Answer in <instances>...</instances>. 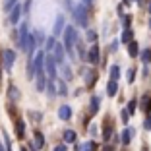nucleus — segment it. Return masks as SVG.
I'll use <instances>...</instances> for the list:
<instances>
[{"label": "nucleus", "mask_w": 151, "mask_h": 151, "mask_svg": "<svg viewBox=\"0 0 151 151\" xmlns=\"http://www.w3.org/2000/svg\"><path fill=\"white\" fill-rule=\"evenodd\" d=\"M70 10H72V16H74L76 23H78V25H81V27H87L89 16H87V10H85V6H81V4L70 6Z\"/></svg>", "instance_id": "obj_1"}, {"label": "nucleus", "mask_w": 151, "mask_h": 151, "mask_svg": "<svg viewBox=\"0 0 151 151\" xmlns=\"http://www.w3.org/2000/svg\"><path fill=\"white\" fill-rule=\"evenodd\" d=\"M76 43H78V33H76V29L72 25H68L66 29H64V47H66L68 52H72Z\"/></svg>", "instance_id": "obj_2"}, {"label": "nucleus", "mask_w": 151, "mask_h": 151, "mask_svg": "<svg viewBox=\"0 0 151 151\" xmlns=\"http://www.w3.org/2000/svg\"><path fill=\"white\" fill-rule=\"evenodd\" d=\"M14 60H16V52H14V50H8V49L2 50V66H4L6 70H12Z\"/></svg>", "instance_id": "obj_3"}, {"label": "nucleus", "mask_w": 151, "mask_h": 151, "mask_svg": "<svg viewBox=\"0 0 151 151\" xmlns=\"http://www.w3.org/2000/svg\"><path fill=\"white\" fill-rule=\"evenodd\" d=\"M45 66H47V72H49L50 80H56V60H54L52 54H49V56L45 58Z\"/></svg>", "instance_id": "obj_4"}, {"label": "nucleus", "mask_w": 151, "mask_h": 151, "mask_svg": "<svg viewBox=\"0 0 151 151\" xmlns=\"http://www.w3.org/2000/svg\"><path fill=\"white\" fill-rule=\"evenodd\" d=\"M43 64H45V52H43V50H39L37 56H35V62H33V70H35L37 76H43V68H45Z\"/></svg>", "instance_id": "obj_5"}, {"label": "nucleus", "mask_w": 151, "mask_h": 151, "mask_svg": "<svg viewBox=\"0 0 151 151\" xmlns=\"http://www.w3.org/2000/svg\"><path fill=\"white\" fill-rule=\"evenodd\" d=\"M64 49H66L64 45L56 43V47H54V50L50 52V54L54 56V60H56V62H62V60H64Z\"/></svg>", "instance_id": "obj_6"}, {"label": "nucleus", "mask_w": 151, "mask_h": 151, "mask_svg": "<svg viewBox=\"0 0 151 151\" xmlns=\"http://www.w3.org/2000/svg\"><path fill=\"white\" fill-rule=\"evenodd\" d=\"M87 60L91 64H97L99 62V47L97 45H93L91 49H89V52H87Z\"/></svg>", "instance_id": "obj_7"}, {"label": "nucleus", "mask_w": 151, "mask_h": 151, "mask_svg": "<svg viewBox=\"0 0 151 151\" xmlns=\"http://www.w3.org/2000/svg\"><path fill=\"white\" fill-rule=\"evenodd\" d=\"M22 12H23V8L18 4L16 8L12 10V12H10V23H18V22H19V16H22Z\"/></svg>", "instance_id": "obj_8"}, {"label": "nucleus", "mask_w": 151, "mask_h": 151, "mask_svg": "<svg viewBox=\"0 0 151 151\" xmlns=\"http://www.w3.org/2000/svg\"><path fill=\"white\" fill-rule=\"evenodd\" d=\"M142 111L149 116V112H151V95H143V99H142Z\"/></svg>", "instance_id": "obj_9"}, {"label": "nucleus", "mask_w": 151, "mask_h": 151, "mask_svg": "<svg viewBox=\"0 0 151 151\" xmlns=\"http://www.w3.org/2000/svg\"><path fill=\"white\" fill-rule=\"evenodd\" d=\"M45 145V138H43V134L41 132H35V139H33V149H41V147Z\"/></svg>", "instance_id": "obj_10"}, {"label": "nucleus", "mask_w": 151, "mask_h": 151, "mask_svg": "<svg viewBox=\"0 0 151 151\" xmlns=\"http://www.w3.org/2000/svg\"><path fill=\"white\" fill-rule=\"evenodd\" d=\"M62 29H64V18H62V16H58L56 23H54V31H52V35H60V33H62Z\"/></svg>", "instance_id": "obj_11"}, {"label": "nucleus", "mask_w": 151, "mask_h": 151, "mask_svg": "<svg viewBox=\"0 0 151 151\" xmlns=\"http://www.w3.org/2000/svg\"><path fill=\"white\" fill-rule=\"evenodd\" d=\"M128 54H130L132 58L139 54V47H138V43H136V41H132V43L128 45Z\"/></svg>", "instance_id": "obj_12"}, {"label": "nucleus", "mask_w": 151, "mask_h": 151, "mask_svg": "<svg viewBox=\"0 0 151 151\" xmlns=\"http://www.w3.org/2000/svg\"><path fill=\"white\" fill-rule=\"evenodd\" d=\"M116 91H118V83H116V81H109V85H107V93L111 95V97H114L116 95Z\"/></svg>", "instance_id": "obj_13"}, {"label": "nucleus", "mask_w": 151, "mask_h": 151, "mask_svg": "<svg viewBox=\"0 0 151 151\" xmlns=\"http://www.w3.org/2000/svg\"><path fill=\"white\" fill-rule=\"evenodd\" d=\"M58 114H60V118H62V120H68L72 116V109L64 105V107H60V112H58Z\"/></svg>", "instance_id": "obj_14"}, {"label": "nucleus", "mask_w": 151, "mask_h": 151, "mask_svg": "<svg viewBox=\"0 0 151 151\" xmlns=\"http://www.w3.org/2000/svg\"><path fill=\"white\" fill-rule=\"evenodd\" d=\"M99 105H101V99H99L97 95H93V97H91V114H95V112L99 111Z\"/></svg>", "instance_id": "obj_15"}, {"label": "nucleus", "mask_w": 151, "mask_h": 151, "mask_svg": "<svg viewBox=\"0 0 151 151\" xmlns=\"http://www.w3.org/2000/svg\"><path fill=\"white\" fill-rule=\"evenodd\" d=\"M8 97L12 99V101H18V99H19V91H18V87H14V85H12V87L8 89Z\"/></svg>", "instance_id": "obj_16"}, {"label": "nucleus", "mask_w": 151, "mask_h": 151, "mask_svg": "<svg viewBox=\"0 0 151 151\" xmlns=\"http://www.w3.org/2000/svg\"><path fill=\"white\" fill-rule=\"evenodd\" d=\"M132 35H134V33H132V29H124V33H122V43H132Z\"/></svg>", "instance_id": "obj_17"}, {"label": "nucleus", "mask_w": 151, "mask_h": 151, "mask_svg": "<svg viewBox=\"0 0 151 151\" xmlns=\"http://www.w3.org/2000/svg\"><path fill=\"white\" fill-rule=\"evenodd\" d=\"M16 2H18V0H4V10L6 12H12V10L16 8Z\"/></svg>", "instance_id": "obj_18"}, {"label": "nucleus", "mask_w": 151, "mask_h": 151, "mask_svg": "<svg viewBox=\"0 0 151 151\" xmlns=\"http://www.w3.org/2000/svg\"><path fill=\"white\" fill-rule=\"evenodd\" d=\"M16 134H18V138H23V134H25V126H23V122H18V124H16Z\"/></svg>", "instance_id": "obj_19"}, {"label": "nucleus", "mask_w": 151, "mask_h": 151, "mask_svg": "<svg viewBox=\"0 0 151 151\" xmlns=\"http://www.w3.org/2000/svg\"><path fill=\"white\" fill-rule=\"evenodd\" d=\"M118 76H120V68L118 66H112L111 68V80L116 81V80H118Z\"/></svg>", "instance_id": "obj_20"}, {"label": "nucleus", "mask_w": 151, "mask_h": 151, "mask_svg": "<svg viewBox=\"0 0 151 151\" xmlns=\"http://www.w3.org/2000/svg\"><path fill=\"white\" fill-rule=\"evenodd\" d=\"M142 60H143L145 64H149V62H151V49H145V50L142 52Z\"/></svg>", "instance_id": "obj_21"}, {"label": "nucleus", "mask_w": 151, "mask_h": 151, "mask_svg": "<svg viewBox=\"0 0 151 151\" xmlns=\"http://www.w3.org/2000/svg\"><path fill=\"white\" fill-rule=\"evenodd\" d=\"M64 139L66 142H76V132H72V130H68V132H64Z\"/></svg>", "instance_id": "obj_22"}, {"label": "nucleus", "mask_w": 151, "mask_h": 151, "mask_svg": "<svg viewBox=\"0 0 151 151\" xmlns=\"http://www.w3.org/2000/svg\"><path fill=\"white\" fill-rule=\"evenodd\" d=\"M111 134H112V128H111V124L107 122V126H105V130H103V138L109 139V138H111Z\"/></svg>", "instance_id": "obj_23"}, {"label": "nucleus", "mask_w": 151, "mask_h": 151, "mask_svg": "<svg viewBox=\"0 0 151 151\" xmlns=\"http://www.w3.org/2000/svg\"><path fill=\"white\" fill-rule=\"evenodd\" d=\"M136 107H138V103H136V101H130V103H128V109H126V111H128V114H130V116L136 112Z\"/></svg>", "instance_id": "obj_24"}, {"label": "nucleus", "mask_w": 151, "mask_h": 151, "mask_svg": "<svg viewBox=\"0 0 151 151\" xmlns=\"http://www.w3.org/2000/svg\"><path fill=\"white\" fill-rule=\"evenodd\" d=\"M37 89H39V91L45 89V78L43 76H37Z\"/></svg>", "instance_id": "obj_25"}, {"label": "nucleus", "mask_w": 151, "mask_h": 151, "mask_svg": "<svg viewBox=\"0 0 151 151\" xmlns=\"http://www.w3.org/2000/svg\"><path fill=\"white\" fill-rule=\"evenodd\" d=\"M122 143H124V145H126V143H130V130L128 128L122 132Z\"/></svg>", "instance_id": "obj_26"}, {"label": "nucleus", "mask_w": 151, "mask_h": 151, "mask_svg": "<svg viewBox=\"0 0 151 151\" xmlns=\"http://www.w3.org/2000/svg\"><path fill=\"white\" fill-rule=\"evenodd\" d=\"M143 126H145V130H151V116H147V118H145Z\"/></svg>", "instance_id": "obj_27"}, {"label": "nucleus", "mask_w": 151, "mask_h": 151, "mask_svg": "<svg viewBox=\"0 0 151 151\" xmlns=\"http://www.w3.org/2000/svg\"><path fill=\"white\" fill-rule=\"evenodd\" d=\"M87 39L89 41H95V39H97V33H95V31H89L87 33Z\"/></svg>", "instance_id": "obj_28"}, {"label": "nucleus", "mask_w": 151, "mask_h": 151, "mask_svg": "<svg viewBox=\"0 0 151 151\" xmlns=\"http://www.w3.org/2000/svg\"><path fill=\"white\" fill-rule=\"evenodd\" d=\"M95 147H97V143H87V147H85V151H95Z\"/></svg>", "instance_id": "obj_29"}, {"label": "nucleus", "mask_w": 151, "mask_h": 151, "mask_svg": "<svg viewBox=\"0 0 151 151\" xmlns=\"http://www.w3.org/2000/svg\"><path fill=\"white\" fill-rule=\"evenodd\" d=\"M130 22H132V18L126 16V18H124V27H126V29H130Z\"/></svg>", "instance_id": "obj_30"}, {"label": "nucleus", "mask_w": 151, "mask_h": 151, "mask_svg": "<svg viewBox=\"0 0 151 151\" xmlns=\"http://www.w3.org/2000/svg\"><path fill=\"white\" fill-rule=\"evenodd\" d=\"M134 74H136L134 70H130V72H128V83H132V81H134Z\"/></svg>", "instance_id": "obj_31"}, {"label": "nucleus", "mask_w": 151, "mask_h": 151, "mask_svg": "<svg viewBox=\"0 0 151 151\" xmlns=\"http://www.w3.org/2000/svg\"><path fill=\"white\" fill-rule=\"evenodd\" d=\"M128 118H130L128 111H122V120H124V122H128Z\"/></svg>", "instance_id": "obj_32"}, {"label": "nucleus", "mask_w": 151, "mask_h": 151, "mask_svg": "<svg viewBox=\"0 0 151 151\" xmlns=\"http://www.w3.org/2000/svg\"><path fill=\"white\" fill-rule=\"evenodd\" d=\"M54 151H66V145H58V147H56Z\"/></svg>", "instance_id": "obj_33"}, {"label": "nucleus", "mask_w": 151, "mask_h": 151, "mask_svg": "<svg viewBox=\"0 0 151 151\" xmlns=\"http://www.w3.org/2000/svg\"><path fill=\"white\" fill-rule=\"evenodd\" d=\"M83 2H85V4H91V2H93V0H83Z\"/></svg>", "instance_id": "obj_34"}, {"label": "nucleus", "mask_w": 151, "mask_h": 151, "mask_svg": "<svg viewBox=\"0 0 151 151\" xmlns=\"http://www.w3.org/2000/svg\"><path fill=\"white\" fill-rule=\"evenodd\" d=\"M105 151H112V149H111V147H105Z\"/></svg>", "instance_id": "obj_35"}, {"label": "nucleus", "mask_w": 151, "mask_h": 151, "mask_svg": "<svg viewBox=\"0 0 151 151\" xmlns=\"http://www.w3.org/2000/svg\"><path fill=\"white\" fill-rule=\"evenodd\" d=\"M149 14H151V2H149Z\"/></svg>", "instance_id": "obj_36"}, {"label": "nucleus", "mask_w": 151, "mask_h": 151, "mask_svg": "<svg viewBox=\"0 0 151 151\" xmlns=\"http://www.w3.org/2000/svg\"><path fill=\"white\" fill-rule=\"evenodd\" d=\"M142 151H147V147H143V149H142Z\"/></svg>", "instance_id": "obj_37"}, {"label": "nucleus", "mask_w": 151, "mask_h": 151, "mask_svg": "<svg viewBox=\"0 0 151 151\" xmlns=\"http://www.w3.org/2000/svg\"><path fill=\"white\" fill-rule=\"evenodd\" d=\"M149 27H151V19H149Z\"/></svg>", "instance_id": "obj_38"}, {"label": "nucleus", "mask_w": 151, "mask_h": 151, "mask_svg": "<svg viewBox=\"0 0 151 151\" xmlns=\"http://www.w3.org/2000/svg\"><path fill=\"white\" fill-rule=\"evenodd\" d=\"M0 151H2V147H0Z\"/></svg>", "instance_id": "obj_39"}, {"label": "nucleus", "mask_w": 151, "mask_h": 151, "mask_svg": "<svg viewBox=\"0 0 151 151\" xmlns=\"http://www.w3.org/2000/svg\"><path fill=\"white\" fill-rule=\"evenodd\" d=\"M22 151H25V149H22Z\"/></svg>", "instance_id": "obj_40"}]
</instances>
